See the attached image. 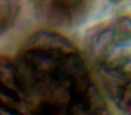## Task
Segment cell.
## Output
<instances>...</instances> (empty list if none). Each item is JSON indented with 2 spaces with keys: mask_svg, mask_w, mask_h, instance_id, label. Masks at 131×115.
<instances>
[{
  "mask_svg": "<svg viewBox=\"0 0 131 115\" xmlns=\"http://www.w3.org/2000/svg\"><path fill=\"white\" fill-rule=\"evenodd\" d=\"M96 0H32L39 17L57 28L81 24L92 13Z\"/></svg>",
  "mask_w": 131,
  "mask_h": 115,
  "instance_id": "obj_1",
  "label": "cell"
},
{
  "mask_svg": "<svg viewBox=\"0 0 131 115\" xmlns=\"http://www.w3.org/2000/svg\"><path fill=\"white\" fill-rule=\"evenodd\" d=\"M112 3H115V4H119V3H122V2H125L127 0H111Z\"/></svg>",
  "mask_w": 131,
  "mask_h": 115,
  "instance_id": "obj_2",
  "label": "cell"
}]
</instances>
